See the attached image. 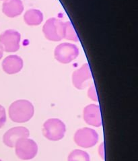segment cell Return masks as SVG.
<instances>
[{"mask_svg": "<svg viewBox=\"0 0 138 161\" xmlns=\"http://www.w3.org/2000/svg\"><path fill=\"white\" fill-rule=\"evenodd\" d=\"M88 97L91 98L92 101L98 102V96L97 94V91H96V88H95L94 86H90L88 91Z\"/></svg>", "mask_w": 138, "mask_h": 161, "instance_id": "cell-17", "label": "cell"}, {"mask_svg": "<svg viewBox=\"0 0 138 161\" xmlns=\"http://www.w3.org/2000/svg\"><path fill=\"white\" fill-rule=\"evenodd\" d=\"M24 11L22 0H4L2 5V12L9 18L20 16Z\"/></svg>", "mask_w": 138, "mask_h": 161, "instance_id": "cell-12", "label": "cell"}, {"mask_svg": "<svg viewBox=\"0 0 138 161\" xmlns=\"http://www.w3.org/2000/svg\"><path fill=\"white\" fill-rule=\"evenodd\" d=\"M14 148L17 157L25 160L34 158L38 153L36 142L29 138H22L18 141Z\"/></svg>", "mask_w": 138, "mask_h": 161, "instance_id": "cell-3", "label": "cell"}, {"mask_svg": "<svg viewBox=\"0 0 138 161\" xmlns=\"http://www.w3.org/2000/svg\"><path fill=\"white\" fill-rule=\"evenodd\" d=\"M30 131L26 127L18 126L8 130L3 136V142L8 147L14 148L17 142L22 138H29Z\"/></svg>", "mask_w": 138, "mask_h": 161, "instance_id": "cell-8", "label": "cell"}, {"mask_svg": "<svg viewBox=\"0 0 138 161\" xmlns=\"http://www.w3.org/2000/svg\"><path fill=\"white\" fill-rule=\"evenodd\" d=\"M21 35L18 31L7 30L0 35V45L3 51L6 52H16L20 48Z\"/></svg>", "mask_w": 138, "mask_h": 161, "instance_id": "cell-7", "label": "cell"}, {"mask_svg": "<svg viewBox=\"0 0 138 161\" xmlns=\"http://www.w3.org/2000/svg\"><path fill=\"white\" fill-rule=\"evenodd\" d=\"M98 154L100 156V157L102 158L103 160L104 159V157H105V153H104V144L102 142L101 145L99 146L98 147Z\"/></svg>", "mask_w": 138, "mask_h": 161, "instance_id": "cell-18", "label": "cell"}, {"mask_svg": "<svg viewBox=\"0 0 138 161\" xmlns=\"http://www.w3.org/2000/svg\"><path fill=\"white\" fill-rule=\"evenodd\" d=\"M3 55V49L2 48V47L1 46V45H0V59L2 58Z\"/></svg>", "mask_w": 138, "mask_h": 161, "instance_id": "cell-19", "label": "cell"}, {"mask_svg": "<svg viewBox=\"0 0 138 161\" xmlns=\"http://www.w3.org/2000/svg\"><path fill=\"white\" fill-rule=\"evenodd\" d=\"M0 161H2V160H1V159H0Z\"/></svg>", "mask_w": 138, "mask_h": 161, "instance_id": "cell-20", "label": "cell"}, {"mask_svg": "<svg viewBox=\"0 0 138 161\" xmlns=\"http://www.w3.org/2000/svg\"><path fill=\"white\" fill-rule=\"evenodd\" d=\"M63 39L78 42L79 39L70 22H64L63 26Z\"/></svg>", "mask_w": 138, "mask_h": 161, "instance_id": "cell-15", "label": "cell"}, {"mask_svg": "<svg viewBox=\"0 0 138 161\" xmlns=\"http://www.w3.org/2000/svg\"><path fill=\"white\" fill-rule=\"evenodd\" d=\"M64 22L55 18H49L42 27L46 39L51 41H60L63 39Z\"/></svg>", "mask_w": 138, "mask_h": 161, "instance_id": "cell-5", "label": "cell"}, {"mask_svg": "<svg viewBox=\"0 0 138 161\" xmlns=\"http://www.w3.org/2000/svg\"><path fill=\"white\" fill-rule=\"evenodd\" d=\"M74 139L75 143L80 147L89 148L93 147L97 144L98 134L94 129L84 127L76 131Z\"/></svg>", "mask_w": 138, "mask_h": 161, "instance_id": "cell-4", "label": "cell"}, {"mask_svg": "<svg viewBox=\"0 0 138 161\" xmlns=\"http://www.w3.org/2000/svg\"><path fill=\"white\" fill-rule=\"evenodd\" d=\"M68 161H90V158L86 151L75 149L69 154Z\"/></svg>", "mask_w": 138, "mask_h": 161, "instance_id": "cell-14", "label": "cell"}, {"mask_svg": "<svg viewBox=\"0 0 138 161\" xmlns=\"http://www.w3.org/2000/svg\"><path fill=\"white\" fill-rule=\"evenodd\" d=\"M83 118L84 121L89 125L101 127L102 124L101 111L98 105L90 104L84 108Z\"/></svg>", "mask_w": 138, "mask_h": 161, "instance_id": "cell-10", "label": "cell"}, {"mask_svg": "<svg viewBox=\"0 0 138 161\" xmlns=\"http://www.w3.org/2000/svg\"><path fill=\"white\" fill-rule=\"evenodd\" d=\"M66 132L64 123L57 118L47 119L42 127V134L50 141H59L63 138Z\"/></svg>", "mask_w": 138, "mask_h": 161, "instance_id": "cell-2", "label": "cell"}, {"mask_svg": "<svg viewBox=\"0 0 138 161\" xmlns=\"http://www.w3.org/2000/svg\"><path fill=\"white\" fill-rule=\"evenodd\" d=\"M24 20L29 26H39L43 21V14L39 9H30L25 13Z\"/></svg>", "mask_w": 138, "mask_h": 161, "instance_id": "cell-13", "label": "cell"}, {"mask_svg": "<svg viewBox=\"0 0 138 161\" xmlns=\"http://www.w3.org/2000/svg\"><path fill=\"white\" fill-rule=\"evenodd\" d=\"M6 122V113L5 108L0 105V129L5 125Z\"/></svg>", "mask_w": 138, "mask_h": 161, "instance_id": "cell-16", "label": "cell"}, {"mask_svg": "<svg viewBox=\"0 0 138 161\" xmlns=\"http://www.w3.org/2000/svg\"><path fill=\"white\" fill-rule=\"evenodd\" d=\"M78 47L68 42H63L56 47L54 52L55 59L61 64H69L78 58Z\"/></svg>", "mask_w": 138, "mask_h": 161, "instance_id": "cell-6", "label": "cell"}, {"mask_svg": "<svg viewBox=\"0 0 138 161\" xmlns=\"http://www.w3.org/2000/svg\"><path fill=\"white\" fill-rule=\"evenodd\" d=\"M22 68V59L16 55L6 57L2 62V69L8 74H15L20 72Z\"/></svg>", "mask_w": 138, "mask_h": 161, "instance_id": "cell-11", "label": "cell"}, {"mask_svg": "<svg viewBox=\"0 0 138 161\" xmlns=\"http://www.w3.org/2000/svg\"><path fill=\"white\" fill-rule=\"evenodd\" d=\"M92 78L91 71L89 65L88 64H85L73 73L72 82L76 88L82 90L88 86Z\"/></svg>", "mask_w": 138, "mask_h": 161, "instance_id": "cell-9", "label": "cell"}, {"mask_svg": "<svg viewBox=\"0 0 138 161\" xmlns=\"http://www.w3.org/2000/svg\"><path fill=\"white\" fill-rule=\"evenodd\" d=\"M10 119L18 124L30 121L35 114V108L31 102L27 100H18L11 104L8 108Z\"/></svg>", "mask_w": 138, "mask_h": 161, "instance_id": "cell-1", "label": "cell"}]
</instances>
